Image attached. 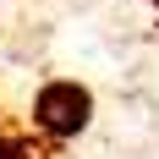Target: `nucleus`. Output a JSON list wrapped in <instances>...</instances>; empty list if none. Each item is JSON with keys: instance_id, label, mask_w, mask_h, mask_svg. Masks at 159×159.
I'll list each match as a JSON object with an SVG mask.
<instances>
[{"instance_id": "f257e3e1", "label": "nucleus", "mask_w": 159, "mask_h": 159, "mask_svg": "<svg viewBox=\"0 0 159 159\" xmlns=\"http://www.w3.org/2000/svg\"><path fill=\"white\" fill-rule=\"evenodd\" d=\"M88 121H93V93L82 82L55 77L33 93V126L44 137H55V143H71L77 132H88Z\"/></svg>"}]
</instances>
